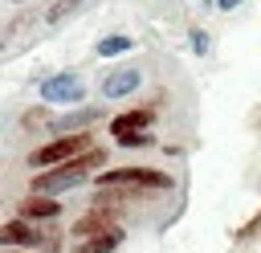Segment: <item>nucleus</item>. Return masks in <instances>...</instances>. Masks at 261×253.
Masks as SVG:
<instances>
[{
    "label": "nucleus",
    "instance_id": "obj_7",
    "mask_svg": "<svg viewBox=\"0 0 261 253\" xmlns=\"http://www.w3.org/2000/svg\"><path fill=\"white\" fill-rule=\"evenodd\" d=\"M139 86H143V69H135V65H122V69H114V73L102 78V94L106 98H126Z\"/></svg>",
    "mask_w": 261,
    "mask_h": 253
},
{
    "label": "nucleus",
    "instance_id": "obj_16",
    "mask_svg": "<svg viewBox=\"0 0 261 253\" xmlns=\"http://www.w3.org/2000/svg\"><path fill=\"white\" fill-rule=\"evenodd\" d=\"M114 143H118V147H151L155 139H151L147 131H130V135H118Z\"/></svg>",
    "mask_w": 261,
    "mask_h": 253
},
{
    "label": "nucleus",
    "instance_id": "obj_12",
    "mask_svg": "<svg viewBox=\"0 0 261 253\" xmlns=\"http://www.w3.org/2000/svg\"><path fill=\"white\" fill-rule=\"evenodd\" d=\"M94 118H102V110H98V106H86V110H69V114H65V118H61L57 127H61V131H77V127L86 131V127H90Z\"/></svg>",
    "mask_w": 261,
    "mask_h": 253
},
{
    "label": "nucleus",
    "instance_id": "obj_14",
    "mask_svg": "<svg viewBox=\"0 0 261 253\" xmlns=\"http://www.w3.org/2000/svg\"><path fill=\"white\" fill-rule=\"evenodd\" d=\"M20 127H24V131H41V127H49V102L24 110V114H20Z\"/></svg>",
    "mask_w": 261,
    "mask_h": 253
},
{
    "label": "nucleus",
    "instance_id": "obj_4",
    "mask_svg": "<svg viewBox=\"0 0 261 253\" xmlns=\"http://www.w3.org/2000/svg\"><path fill=\"white\" fill-rule=\"evenodd\" d=\"M86 98V82L77 69H61V73H49L41 82V102H82Z\"/></svg>",
    "mask_w": 261,
    "mask_h": 253
},
{
    "label": "nucleus",
    "instance_id": "obj_3",
    "mask_svg": "<svg viewBox=\"0 0 261 253\" xmlns=\"http://www.w3.org/2000/svg\"><path fill=\"white\" fill-rule=\"evenodd\" d=\"M94 143H90V135L82 131V135H61V139H49L45 147H37V151H29V167H57V163H65V159H73V155H82V151H90Z\"/></svg>",
    "mask_w": 261,
    "mask_h": 253
},
{
    "label": "nucleus",
    "instance_id": "obj_13",
    "mask_svg": "<svg viewBox=\"0 0 261 253\" xmlns=\"http://www.w3.org/2000/svg\"><path fill=\"white\" fill-rule=\"evenodd\" d=\"M33 16H37V8H24V12H16V16H12V20L0 29V45H8L12 37H20V33L29 29V20H33Z\"/></svg>",
    "mask_w": 261,
    "mask_h": 253
},
{
    "label": "nucleus",
    "instance_id": "obj_8",
    "mask_svg": "<svg viewBox=\"0 0 261 253\" xmlns=\"http://www.w3.org/2000/svg\"><path fill=\"white\" fill-rule=\"evenodd\" d=\"M151 122H155V110L151 106H135V110L110 118V135L118 139V135H130V131H151Z\"/></svg>",
    "mask_w": 261,
    "mask_h": 253
},
{
    "label": "nucleus",
    "instance_id": "obj_1",
    "mask_svg": "<svg viewBox=\"0 0 261 253\" xmlns=\"http://www.w3.org/2000/svg\"><path fill=\"white\" fill-rule=\"evenodd\" d=\"M106 163V151L102 147H90V151H82V155H73V159H65V163H57V167H45V171H37L33 175V184H29V192H41V196H57V192H65V188H77L94 167H102Z\"/></svg>",
    "mask_w": 261,
    "mask_h": 253
},
{
    "label": "nucleus",
    "instance_id": "obj_17",
    "mask_svg": "<svg viewBox=\"0 0 261 253\" xmlns=\"http://www.w3.org/2000/svg\"><path fill=\"white\" fill-rule=\"evenodd\" d=\"M192 49L204 53V49H208V33H192Z\"/></svg>",
    "mask_w": 261,
    "mask_h": 253
},
{
    "label": "nucleus",
    "instance_id": "obj_6",
    "mask_svg": "<svg viewBox=\"0 0 261 253\" xmlns=\"http://www.w3.org/2000/svg\"><path fill=\"white\" fill-rule=\"evenodd\" d=\"M110 229H118L114 224V212L110 208H98V204H90V212L86 216H77L73 220V241H90V237H98V233H110Z\"/></svg>",
    "mask_w": 261,
    "mask_h": 253
},
{
    "label": "nucleus",
    "instance_id": "obj_9",
    "mask_svg": "<svg viewBox=\"0 0 261 253\" xmlns=\"http://www.w3.org/2000/svg\"><path fill=\"white\" fill-rule=\"evenodd\" d=\"M20 216H24V220H53V216H61V200L33 192V196L20 200Z\"/></svg>",
    "mask_w": 261,
    "mask_h": 253
},
{
    "label": "nucleus",
    "instance_id": "obj_11",
    "mask_svg": "<svg viewBox=\"0 0 261 253\" xmlns=\"http://www.w3.org/2000/svg\"><path fill=\"white\" fill-rule=\"evenodd\" d=\"M82 4H86V0H53V4H49V12H45V24H49V29L65 24L73 12H82Z\"/></svg>",
    "mask_w": 261,
    "mask_h": 253
},
{
    "label": "nucleus",
    "instance_id": "obj_15",
    "mask_svg": "<svg viewBox=\"0 0 261 253\" xmlns=\"http://www.w3.org/2000/svg\"><path fill=\"white\" fill-rule=\"evenodd\" d=\"M135 41L130 37H106V41H98V57H114V53H126Z\"/></svg>",
    "mask_w": 261,
    "mask_h": 253
},
{
    "label": "nucleus",
    "instance_id": "obj_5",
    "mask_svg": "<svg viewBox=\"0 0 261 253\" xmlns=\"http://www.w3.org/2000/svg\"><path fill=\"white\" fill-rule=\"evenodd\" d=\"M0 245H4V249H29V245H45V233H41V229H33L24 216H16V220H4V224H0Z\"/></svg>",
    "mask_w": 261,
    "mask_h": 253
},
{
    "label": "nucleus",
    "instance_id": "obj_10",
    "mask_svg": "<svg viewBox=\"0 0 261 253\" xmlns=\"http://www.w3.org/2000/svg\"><path fill=\"white\" fill-rule=\"evenodd\" d=\"M122 229H110V233H98V237H90V241H77V253H114L118 245H122Z\"/></svg>",
    "mask_w": 261,
    "mask_h": 253
},
{
    "label": "nucleus",
    "instance_id": "obj_2",
    "mask_svg": "<svg viewBox=\"0 0 261 253\" xmlns=\"http://www.w3.org/2000/svg\"><path fill=\"white\" fill-rule=\"evenodd\" d=\"M98 188H175V180L167 171H155V167H106L98 171Z\"/></svg>",
    "mask_w": 261,
    "mask_h": 253
},
{
    "label": "nucleus",
    "instance_id": "obj_18",
    "mask_svg": "<svg viewBox=\"0 0 261 253\" xmlns=\"http://www.w3.org/2000/svg\"><path fill=\"white\" fill-rule=\"evenodd\" d=\"M237 4H241V0H216V8H220V12H228V8H237Z\"/></svg>",
    "mask_w": 261,
    "mask_h": 253
},
{
    "label": "nucleus",
    "instance_id": "obj_19",
    "mask_svg": "<svg viewBox=\"0 0 261 253\" xmlns=\"http://www.w3.org/2000/svg\"><path fill=\"white\" fill-rule=\"evenodd\" d=\"M0 253H24V249H0Z\"/></svg>",
    "mask_w": 261,
    "mask_h": 253
}]
</instances>
